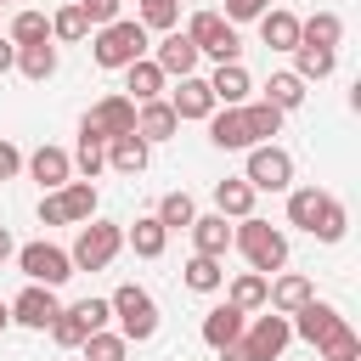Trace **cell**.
<instances>
[{
  "label": "cell",
  "instance_id": "6da1fadb",
  "mask_svg": "<svg viewBox=\"0 0 361 361\" xmlns=\"http://www.w3.org/2000/svg\"><path fill=\"white\" fill-rule=\"evenodd\" d=\"M231 248L248 259V271H259V276H276L282 265H288V231L282 226H271V220H259V214H243L237 226H231Z\"/></svg>",
  "mask_w": 361,
  "mask_h": 361
},
{
  "label": "cell",
  "instance_id": "7a4b0ae2",
  "mask_svg": "<svg viewBox=\"0 0 361 361\" xmlns=\"http://www.w3.org/2000/svg\"><path fill=\"white\" fill-rule=\"evenodd\" d=\"M152 51V34L135 23V17H113V23H102L96 34H90V56H96V68H130L135 56H147Z\"/></svg>",
  "mask_w": 361,
  "mask_h": 361
},
{
  "label": "cell",
  "instance_id": "3957f363",
  "mask_svg": "<svg viewBox=\"0 0 361 361\" xmlns=\"http://www.w3.org/2000/svg\"><path fill=\"white\" fill-rule=\"evenodd\" d=\"M107 305H113V322H118V333H124L130 344H147V338L158 333V299H152L141 282H118V288L107 293Z\"/></svg>",
  "mask_w": 361,
  "mask_h": 361
},
{
  "label": "cell",
  "instance_id": "277c9868",
  "mask_svg": "<svg viewBox=\"0 0 361 361\" xmlns=\"http://www.w3.org/2000/svg\"><path fill=\"white\" fill-rule=\"evenodd\" d=\"M118 248H124V226L118 220H85L79 226V237H73V248H68V259H73V271H107L113 259H118Z\"/></svg>",
  "mask_w": 361,
  "mask_h": 361
},
{
  "label": "cell",
  "instance_id": "5b68a950",
  "mask_svg": "<svg viewBox=\"0 0 361 361\" xmlns=\"http://www.w3.org/2000/svg\"><path fill=\"white\" fill-rule=\"evenodd\" d=\"M186 39H192L197 56H209V62H243L237 23H226L220 11H192V17H186Z\"/></svg>",
  "mask_w": 361,
  "mask_h": 361
},
{
  "label": "cell",
  "instance_id": "8992f818",
  "mask_svg": "<svg viewBox=\"0 0 361 361\" xmlns=\"http://www.w3.org/2000/svg\"><path fill=\"white\" fill-rule=\"evenodd\" d=\"M243 180H248L254 192H288V186H293V152L276 147V141H254Z\"/></svg>",
  "mask_w": 361,
  "mask_h": 361
},
{
  "label": "cell",
  "instance_id": "52a82bcc",
  "mask_svg": "<svg viewBox=\"0 0 361 361\" xmlns=\"http://www.w3.org/2000/svg\"><path fill=\"white\" fill-rule=\"evenodd\" d=\"M11 259H17V271H23L28 282H39V288H62V282L73 276L68 248H56V243H45V237H39V243H23Z\"/></svg>",
  "mask_w": 361,
  "mask_h": 361
},
{
  "label": "cell",
  "instance_id": "ba28073f",
  "mask_svg": "<svg viewBox=\"0 0 361 361\" xmlns=\"http://www.w3.org/2000/svg\"><path fill=\"white\" fill-rule=\"evenodd\" d=\"M124 130H135V102L124 96V90H113V96H102L85 118H79V135L85 141H113V135H124Z\"/></svg>",
  "mask_w": 361,
  "mask_h": 361
},
{
  "label": "cell",
  "instance_id": "9c48e42d",
  "mask_svg": "<svg viewBox=\"0 0 361 361\" xmlns=\"http://www.w3.org/2000/svg\"><path fill=\"white\" fill-rule=\"evenodd\" d=\"M288 344H293V322H288L282 310H271V316H254V322L243 327V350H248L254 361H276Z\"/></svg>",
  "mask_w": 361,
  "mask_h": 361
},
{
  "label": "cell",
  "instance_id": "30bf717a",
  "mask_svg": "<svg viewBox=\"0 0 361 361\" xmlns=\"http://www.w3.org/2000/svg\"><path fill=\"white\" fill-rule=\"evenodd\" d=\"M164 102H169V107H175V118H180V124H203V118H209V113H214V107H220V102H214V90H209V79H203V73H186V79H180V85H175V90H169V96H164Z\"/></svg>",
  "mask_w": 361,
  "mask_h": 361
},
{
  "label": "cell",
  "instance_id": "8fae6325",
  "mask_svg": "<svg viewBox=\"0 0 361 361\" xmlns=\"http://www.w3.org/2000/svg\"><path fill=\"white\" fill-rule=\"evenodd\" d=\"M56 310H62L56 288H39V282H23V293L11 299V322H17V327H34V333H45Z\"/></svg>",
  "mask_w": 361,
  "mask_h": 361
},
{
  "label": "cell",
  "instance_id": "7c38bea8",
  "mask_svg": "<svg viewBox=\"0 0 361 361\" xmlns=\"http://www.w3.org/2000/svg\"><path fill=\"white\" fill-rule=\"evenodd\" d=\"M147 56L164 68V79H186V73H197V62H203V56H197V45L186 39V28H169Z\"/></svg>",
  "mask_w": 361,
  "mask_h": 361
},
{
  "label": "cell",
  "instance_id": "4fadbf2b",
  "mask_svg": "<svg viewBox=\"0 0 361 361\" xmlns=\"http://www.w3.org/2000/svg\"><path fill=\"white\" fill-rule=\"evenodd\" d=\"M305 299H316V282H310L305 271H276V276L265 282V310H282V316H293Z\"/></svg>",
  "mask_w": 361,
  "mask_h": 361
},
{
  "label": "cell",
  "instance_id": "5bb4252c",
  "mask_svg": "<svg viewBox=\"0 0 361 361\" xmlns=\"http://www.w3.org/2000/svg\"><path fill=\"white\" fill-rule=\"evenodd\" d=\"M209 141L220 147V152H248L254 147V135H248V118H243V107H214L209 118Z\"/></svg>",
  "mask_w": 361,
  "mask_h": 361
},
{
  "label": "cell",
  "instance_id": "9a60e30c",
  "mask_svg": "<svg viewBox=\"0 0 361 361\" xmlns=\"http://www.w3.org/2000/svg\"><path fill=\"white\" fill-rule=\"evenodd\" d=\"M288 322H293V338H305V344H322V338H327V333H333L344 316H338V305H327V299H305V305H299Z\"/></svg>",
  "mask_w": 361,
  "mask_h": 361
},
{
  "label": "cell",
  "instance_id": "2e32d148",
  "mask_svg": "<svg viewBox=\"0 0 361 361\" xmlns=\"http://www.w3.org/2000/svg\"><path fill=\"white\" fill-rule=\"evenodd\" d=\"M175 130H180V118H175V107H169L164 96H152V102H135V135H141L147 147L169 141Z\"/></svg>",
  "mask_w": 361,
  "mask_h": 361
},
{
  "label": "cell",
  "instance_id": "e0dca14e",
  "mask_svg": "<svg viewBox=\"0 0 361 361\" xmlns=\"http://www.w3.org/2000/svg\"><path fill=\"white\" fill-rule=\"evenodd\" d=\"M23 169H28L45 192H56L62 180H73V152H62V147H34V152L23 158Z\"/></svg>",
  "mask_w": 361,
  "mask_h": 361
},
{
  "label": "cell",
  "instance_id": "ac0fdd59",
  "mask_svg": "<svg viewBox=\"0 0 361 361\" xmlns=\"http://www.w3.org/2000/svg\"><path fill=\"white\" fill-rule=\"evenodd\" d=\"M118 73H124V96H130V102H152V96L169 90V79H164V68H158L152 56H135V62L118 68Z\"/></svg>",
  "mask_w": 361,
  "mask_h": 361
},
{
  "label": "cell",
  "instance_id": "d6986e66",
  "mask_svg": "<svg viewBox=\"0 0 361 361\" xmlns=\"http://www.w3.org/2000/svg\"><path fill=\"white\" fill-rule=\"evenodd\" d=\"M209 90H214V102H220V107H243V102H248V90H254V79H248V68H243V62H214Z\"/></svg>",
  "mask_w": 361,
  "mask_h": 361
},
{
  "label": "cell",
  "instance_id": "ffe728a7",
  "mask_svg": "<svg viewBox=\"0 0 361 361\" xmlns=\"http://www.w3.org/2000/svg\"><path fill=\"white\" fill-rule=\"evenodd\" d=\"M186 231H192V254H209V259H226V254H231V226H226V214H197Z\"/></svg>",
  "mask_w": 361,
  "mask_h": 361
},
{
  "label": "cell",
  "instance_id": "44dd1931",
  "mask_svg": "<svg viewBox=\"0 0 361 361\" xmlns=\"http://www.w3.org/2000/svg\"><path fill=\"white\" fill-rule=\"evenodd\" d=\"M243 327H248V316L226 299V305H214V310H203V344L209 350H226L231 338H243Z\"/></svg>",
  "mask_w": 361,
  "mask_h": 361
},
{
  "label": "cell",
  "instance_id": "7402d4cb",
  "mask_svg": "<svg viewBox=\"0 0 361 361\" xmlns=\"http://www.w3.org/2000/svg\"><path fill=\"white\" fill-rule=\"evenodd\" d=\"M147 158H152V147H147L135 130H124V135L107 141V169H113V175H141Z\"/></svg>",
  "mask_w": 361,
  "mask_h": 361
},
{
  "label": "cell",
  "instance_id": "603a6c76",
  "mask_svg": "<svg viewBox=\"0 0 361 361\" xmlns=\"http://www.w3.org/2000/svg\"><path fill=\"white\" fill-rule=\"evenodd\" d=\"M124 248H135V259H158V254L169 248L164 220H158V214H135V220H130V231H124Z\"/></svg>",
  "mask_w": 361,
  "mask_h": 361
},
{
  "label": "cell",
  "instance_id": "cb8c5ba5",
  "mask_svg": "<svg viewBox=\"0 0 361 361\" xmlns=\"http://www.w3.org/2000/svg\"><path fill=\"white\" fill-rule=\"evenodd\" d=\"M254 23H259V39H265L271 51H293V45H299V17H293V11H282V6H265Z\"/></svg>",
  "mask_w": 361,
  "mask_h": 361
},
{
  "label": "cell",
  "instance_id": "d4e9b609",
  "mask_svg": "<svg viewBox=\"0 0 361 361\" xmlns=\"http://www.w3.org/2000/svg\"><path fill=\"white\" fill-rule=\"evenodd\" d=\"M56 209H62L68 226H85L96 214V180H62L56 186Z\"/></svg>",
  "mask_w": 361,
  "mask_h": 361
},
{
  "label": "cell",
  "instance_id": "484cf974",
  "mask_svg": "<svg viewBox=\"0 0 361 361\" xmlns=\"http://www.w3.org/2000/svg\"><path fill=\"white\" fill-rule=\"evenodd\" d=\"M254 186L243 180V175H226V180H214V214H226V220H243V214H254Z\"/></svg>",
  "mask_w": 361,
  "mask_h": 361
},
{
  "label": "cell",
  "instance_id": "4316f807",
  "mask_svg": "<svg viewBox=\"0 0 361 361\" xmlns=\"http://www.w3.org/2000/svg\"><path fill=\"white\" fill-rule=\"evenodd\" d=\"M288 56H293V73H299L305 85H316V79H327V73L338 68V51H333V45H293Z\"/></svg>",
  "mask_w": 361,
  "mask_h": 361
},
{
  "label": "cell",
  "instance_id": "83f0119b",
  "mask_svg": "<svg viewBox=\"0 0 361 361\" xmlns=\"http://www.w3.org/2000/svg\"><path fill=\"white\" fill-rule=\"evenodd\" d=\"M338 39H344V17H338V11H310V17H299V45H333V51H338Z\"/></svg>",
  "mask_w": 361,
  "mask_h": 361
},
{
  "label": "cell",
  "instance_id": "f1b7e54d",
  "mask_svg": "<svg viewBox=\"0 0 361 361\" xmlns=\"http://www.w3.org/2000/svg\"><path fill=\"white\" fill-rule=\"evenodd\" d=\"M17 73H23V79H34V85H45V79L56 73V39L17 45Z\"/></svg>",
  "mask_w": 361,
  "mask_h": 361
},
{
  "label": "cell",
  "instance_id": "f546056e",
  "mask_svg": "<svg viewBox=\"0 0 361 361\" xmlns=\"http://www.w3.org/2000/svg\"><path fill=\"white\" fill-rule=\"evenodd\" d=\"M180 276H186V288H192V293H220V288H226V259L192 254V259L180 265Z\"/></svg>",
  "mask_w": 361,
  "mask_h": 361
},
{
  "label": "cell",
  "instance_id": "4dcf8cb0",
  "mask_svg": "<svg viewBox=\"0 0 361 361\" xmlns=\"http://www.w3.org/2000/svg\"><path fill=\"white\" fill-rule=\"evenodd\" d=\"M259 96H265L271 107H282V113H293V107L305 102V79H299L293 68H282V73H271V79L259 85Z\"/></svg>",
  "mask_w": 361,
  "mask_h": 361
},
{
  "label": "cell",
  "instance_id": "1f68e13d",
  "mask_svg": "<svg viewBox=\"0 0 361 361\" xmlns=\"http://www.w3.org/2000/svg\"><path fill=\"white\" fill-rule=\"evenodd\" d=\"M51 39H62V45L90 39V17L79 11V0H68V6H56V11H51Z\"/></svg>",
  "mask_w": 361,
  "mask_h": 361
},
{
  "label": "cell",
  "instance_id": "d6a6232c",
  "mask_svg": "<svg viewBox=\"0 0 361 361\" xmlns=\"http://www.w3.org/2000/svg\"><path fill=\"white\" fill-rule=\"evenodd\" d=\"M322 186H288V226H299V231H310L316 226V214H322Z\"/></svg>",
  "mask_w": 361,
  "mask_h": 361
},
{
  "label": "cell",
  "instance_id": "836d02e7",
  "mask_svg": "<svg viewBox=\"0 0 361 361\" xmlns=\"http://www.w3.org/2000/svg\"><path fill=\"white\" fill-rule=\"evenodd\" d=\"M344 231H350V209L327 192V197H322V214H316V226H310V237H316V243H344Z\"/></svg>",
  "mask_w": 361,
  "mask_h": 361
},
{
  "label": "cell",
  "instance_id": "e575fe53",
  "mask_svg": "<svg viewBox=\"0 0 361 361\" xmlns=\"http://www.w3.org/2000/svg\"><path fill=\"white\" fill-rule=\"evenodd\" d=\"M265 282H271V276H259V271H237L226 299H231L243 316H254V310H265Z\"/></svg>",
  "mask_w": 361,
  "mask_h": 361
},
{
  "label": "cell",
  "instance_id": "d590c367",
  "mask_svg": "<svg viewBox=\"0 0 361 361\" xmlns=\"http://www.w3.org/2000/svg\"><path fill=\"white\" fill-rule=\"evenodd\" d=\"M124 355H130V338L124 333H107V327L85 333V344H79V361H124Z\"/></svg>",
  "mask_w": 361,
  "mask_h": 361
},
{
  "label": "cell",
  "instance_id": "8d00e7d4",
  "mask_svg": "<svg viewBox=\"0 0 361 361\" xmlns=\"http://www.w3.org/2000/svg\"><path fill=\"white\" fill-rule=\"evenodd\" d=\"M243 118H248V135H254V141H271V135L282 130V118H288V113H282V107H271V102L259 96V102H243Z\"/></svg>",
  "mask_w": 361,
  "mask_h": 361
},
{
  "label": "cell",
  "instance_id": "74e56055",
  "mask_svg": "<svg viewBox=\"0 0 361 361\" xmlns=\"http://www.w3.org/2000/svg\"><path fill=\"white\" fill-rule=\"evenodd\" d=\"M158 220H164V231H186L192 220H197V203L186 197V192H164L158 197V209H152Z\"/></svg>",
  "mask_w": 361,
  "mask_h": 361
},
{
  "label": "cell",
  "instance_id": "f35d334b",
  "mask_svg": "<svg viewBox=\"0 0 361 361\" xmlns=\"http://www.w3.org/2000/svg\"><path fill=\"white\" fill-rule=\"evenodd\" d=\"M316 355H322V361H361V338H355V327L338 322V327L316 344Z\"/></svg>",
  "mask_w": 361,
  "mask_h": 361
},
{
  "label": "cell",
  "instance_id": "ab89813d",
  "mask_svg": "<svg viewBox=\"0 0 361 361\" xmlns=\"http://www.w3.org/2000/svg\"><path fill=\"white\" fill-rule=\"evenodd\" d=\"M135 23L147 34H169V28H180V0H141Z\"/></svg>",
  "mask_w": 361,
  "mask_h": 361
},
{
  "label": "cell",
  "instance_id": "60d3db41",
  "mask_svg": "<svg viewBox=\"0 0 361 361\" xmlns=\"http://www.w3.org/2000/svg\"><path fill=\"white\" fill-rule=\"evenodd\" d=\"M6 39L11 45H39V39H51V17L45 11H17L11 28H6Z\"/></svg>",
  "mask_w": 361,
  "mask_h": 361
},
{
  "label": "cell",
  "instance_id": "b9f144b4",
  "mask_svg": "<svg viewBox=\"0 0 361 361\" xmlns=\"http://www.w3.org/2000/svg\"><path fill=\"white\" fill-rule=\"evenodd\" d=\"M45 333H51V338H56V344H62V350H79V344H85V333H90V327H85V322H79V316H73V305H62V310H56V316H51V327H45Z\"/></svg>",
  "mask_w": 361,
  "mask_h": 361
},
{
  "label": "cell",
  "instance_id": "7bdbcfd3",
  "mask_svg": "<svg viewBox=\"0 0 361 361\" xmlns=\"http://www.w3.org/2000/svg\"><path fill=\"white\" fill-rule=\"evenodd\" d=\"M73 169H79L85 180H96V175L107 169V147H102V141H85V135H79V147H73Z\"/></svg>",
  "mask_w": 361,
  "mask_h": 361
},
{
  "label": "cell",
  "instance_id": "ee69618b",
  "mask_svg": "<svg viewBox=\"0 0 361 361\" xmlns=\"http://www.w3.org/2000/svg\"><path fill=\"white\" fill-rule=\"evenodd\" d=\"M73 316L96 333V327H107V322H113V305H107V299H73Z\"/></svg>",
  "mask_w": 361,
  "mask_h": 361
},
{
  "label": "cell",
  "instance_id": "f6af8a7d",
  "mask_svg": "<svg viewBox=\"0 0 361 361\" xmlns=\"http://www.w3.org/2000/svg\"><path fill=\"white\" fill-rule=\"evenodd\" d=\"M265 6H271V0H226V11H220V17H226V23H254Z\"/></svg>",
  "mask_w": 361,
  "mask_h": 361
},
{
  "label": "cell",
  "instance_id": "bcb514c9",
  "mask_svg": "<svg viewBox=\"0 0 361 361\" xmlns=\"http://www.w3.org/2000/svg\"><path fill=\"white\" fill-rule=\"evenodd\" d=\"M79 11L90 17V28H102V23H113V17H118V0H79Z\"/></svg>",
  "mask_w": 361,
  "mask_h": 361
},
{
  "label": "cell",
  "instance_id": "7dc6e473",
  "mask_svg": "<svg viewBox=\"0 0 361 361\" xmlns=\"http://www.w3.org/2000/svg\"><path fill=\"white\" fill-rule=\"evenodd\" d=\"M17 175H23V152L11 141H0V180H17Z\"/></svg>",
  "mask_w": 361,
  "mask_h": 361
},
{
  "label": "cell",
  "instance_id": "c3c4849f",
  "mask_svg": "<svg viewBox=\"0 0 361 361\" xmlns=\"http://www.w3.org/2000/svg\"><path fill=\"white\" fill-rule=\"evenodd\" d=\"M39 226H68V220H62V209H56V192H45V197H39Z\"/></svg>",
  "mask_w": 361,
  "mask_h": 361
},
{
  "label": "cell",
  "instance_id": "681fc988",
  "mask_svg": "<svg viewBox=\"0 0 361 361\" xmlns=\"http://www.w3.org/2000/svg\"><path fill=\"white\" fill-rule=\"evenodd\" d=\"M11 68H17V45L0 34V73H11Z\"/></svg>",
  "mask_w": 361,
  "mask_h": 361
},
{
  "label": "cell",
  "instance_id": "f907efd6",
  "mask_svg": "<svg viewBox=\"0 0 361 361\" xmlns=\"http://www.w3.org/2000/svg\"><path fill=\"white\" fill-rule=\"evenodd\" d=\"M11 254H17V243H11V231H6V226H0V265H6V259H11Z\"/></svg>",
  "mask_w": 361,
  "mask_h": 361
},
{
  "label": "cell",
  "instance_id": "816d5d0a",
  "mask_svg": "<svg viewBox=\"0 0 361 361\" xmlns=\"http://www.w3.org/2000/svg\"><path fill=\"white\" fill-rule=\"evenodd\" d=\"M6 327H11V305L0 299V333H6Z\"/></svg>",
  "mask_w": 361,
  "mask_h": 361
},
{
  "label": "cell",
  "instance_id": "f5cc1de1",
  "mask_svg": "<svg viewBox=\"0 0 361 361\" xmlns=\"http://www.w3.org/2000/svg\"><path fill=\"white\" fill-rule=\"evenodd\" d=\"M0 6H11V0H0Z\"/></svg>",
  "mask_w": 361,
  "mask_h": 361
}]
</instances>
